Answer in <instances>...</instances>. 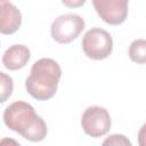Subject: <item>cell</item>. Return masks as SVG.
<instances>
[{
	"label": "cell",
	"mask_w": 146,
	"mask_h": 146,
	"mask_svg": "<svg viewBox=\"0 0 146 146\" xmlns=\"http://www.w3.org/2000/svg\"><path fill=\"white\" fill-rule=\"evenodd\" d=\"M3 122L13 131L31 141H41L47 136V124L39 116L33 106L26 102L17 100L6 107Z\"/></svg>",
	"instance_id": "6da1fadb"
},
{
	"label": "cell",
	"mask_w": 146,
	"mask_h": 146,
	"mask_svg": "<svg viewBox=\"0 0 146 146\" xmlns=\"http://www.w3.org/2000/svg\"><path fill=\"white\" fill-rule=\"evenodd\" d=\"M0 78H1V81H0V84H1L0 102L1 103H5L10 97V95L13 92L14 83H13V79L9 75H7L6 73H3V72H0Z\"/></svg>",
	"instance_id": "30bf717a"
},
{
	"label": "cell",
	"mask_w": 146,
	"mask_h": 146,
	"mask_svg": "<svg viewBox=\"0 0 146 146\" xmlns=\"http://www.w3.org/2000/svg\"><path fill=\"white\" fill-rule=\"evenodd\" d=\"M62 2L68 8H79L86 2V0H62Z\"/></svg>",
	"instance_id": "7c38bea8"
},
{
	"label": "cell",
	"mask_w": 146,
	"mask_h": 146,
	"mask_svg": "<svg viewBox=\"0 0 146 146\" xmlns=\"http://www.w3.org/2000/svg\"><path fill=\"white\" fill-rule=\"evenodd\" d=\"M84 29V21L76 14L58 16L51 24V36L59 43H68L76 39Z\"/></svg>",
	"instance_id": "277c9868"
},
{
	"label": "cell",
	"mask_w": 146,
	"mask_h": 146,
	"mask_svg": "<svg viewBox=\"0 0 146 146\" xmlns=\"http://www.w3.org/2000/svg\"><path fill=\"white\" fill-rule=\"evenodd\" d=\"M62 68L51 58H41L32 67L25 81L26 91L38 100L50 99L57 91Z\"/></svg>",
	"instance_id": "7a4b0ae2"
},
{
	"label": "cell",
	"mask_w": 146,
	"mask_h": 146,
	"mask_svg": "<svg viewBox=\"0 0 146 146\" xmlns=\"http://www.w3.org/2000/svg\"><path fill=\"white\" fill-rule=\"evenodd\" d=\"M82 49L86 56L91 59H105L113 50L112 36L107 31L100 27H92L82 39Z\"/></svg>",
	"instance_id": "3957f363"
},
{
	"label": "cell",
	"mask_w": 146,
	"mask_h": 146,
	"mask_svg": "<svg viewBox=\"0 0 146 146\" xmlns=\"http://www.w3.org/2000/svg\"><path fill=\"white\" fill-rule=\"evenodd\" d=\"M111 124L110 113L104 107L90 106L82 114V129L90 137L97 138L106 135L111 129Z\"/></svg>",
	"instance_id": "5b68a950"
},
{
	"label": "cell",
	"mask_w": 146,
	"mask_h": 146,
	"mask_svg": "<svg viewBox=\"0 0 146 146\" xmlns=\"http://www.w3.org/2000/svg\"><path fill=\"white\" fill-rule=\"evenodd\" d=\"M22 24V15L11 2L1 0L0 7V32L2 34L15 33Z\"/></svg>",
	"instance_id": "52a82bcc"
},
{
	"label": "cell",
	"mask_w": 146,
	"mask_h": 146,
	"mask_svg": "<svg viewBox=\"0 0 146 146\" xmlns=\"http://www.w3.org/2000/svg\"><path fill=\"white\" fill-rule=\"evenodd\" d=\"M129 57L137 64L146 63V40L137 39L131 42L129 47Z\"/></svg>",
	"instance_id": "9c48e42d"
},
{
	"label": "cell",
	"mask_w": 146,
	"mask_h": 146,
	"mask_svg": "<svg viewBox=\"0 0 146 146\" xmlns=\"http://www.w3.org/2000/svg\"><path fill=\"white\" fill-rule=\"evenodd\" d=\"M30 49L24 44L10 46L2 56V64L10 71L23 68L30 60Z\"/></svg>",
	"instance_id": "ba28073f"
},
{
	"label": "cell",
	"mask_w": 146,
	"mask_h": 146,
	"mask_svg": "<svg viewBox=\"0 0 146 146\" xmlns=\"http://www.w3.org/2000/svg\"><path fill=\"white\" fill-rule=\"evenodd\" d=\"M138 144L140 146H146V123L140 128L138 132Z\"/></svg>",
	"instance_id": "4fadbf2b"
},
{
	"label": "cell",
	"mask_w": 146,
	"mask_h": 146,
	"mask_svg": "<svg viewBox=\"0 0 146 146\" xmlns=\"http://www.w3.org/2000/svg\"><path fill=\"white\" fill-rule=\"evenodd\" d=\"M103 145H115V146H117V145H127L128 146L129 145L130 146L131 143L123 135H112L103 141Z\"/></svg>",
	"instance_id": "8fae6325"
},
{
	"label": "cell",
	"mask_w": 146,
	"mask_h": 146,
	"mask_svg": "<svg viewBox=\"0 0 146 146\" xmlns=\"http://www.w3.org/2000/svg\"><path fill=\"white\" fill-rule=\"evenodd\" d=\"M129 0H92L98 16L110 25H120L128 17Z\"/></svg>",
	"instance_id": "8992f818"
}]
</instances>
